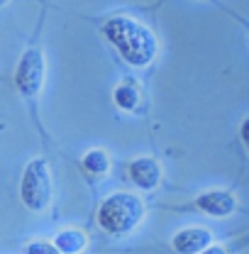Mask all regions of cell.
Masks as SVG:
<instances>
[{"label": "cell", "mask_w": 249, "mask_h": 254, "mask_svg": "<svg viewBox=\"0 0 249 254\" xmlns=\"http://www.w3.org/2000/svg\"><path fill=\"white\" fill-rule=\"evenodd\" d=\"M213 245V235L205 227H188L174 237V250L179 254H200Z\"/></svg>", "instance_id": "obj_5"}, {"label": "cell", "mask_w": 249, "mask_h": 254, "mask_svg": "<svg viewBox=\"0 0 249 254\" xmlns=\"http://www.w3.org/2000/svg\"><path fill=\"white\" fill-rule=\"evenodd\" d=\"M144 218V205L132 193H115L110 195L98 213V222L108 232H129Z\"/></svg>", "instance_id": "obj_2"}, {"label": "cell", "mask_w": 249, "mask_h": 254, "mask_svg": "<svg viewBox=\"0 0 249 254\" xmlns=\"http://www.w3.org/2000/svg\"><path fill=\"white\" fill-rule=\"evenodd\" d=\"M129 179L139 186V189H154L161 179V169L154 159H137L129 166Z\"/></svg>", "instance_id": "obj_7"}, {"label": "cell", "mask_w": 249, "mask_h": 254, "mask_svg": "<svg viewBox=\"0 0 249 254\" xmlns=\"http://www.w3.org/2000/svg\"><path fill=\"white\" fill-rule=\"evenodd\" d=\"M22 203L30 210H44L52 200V174L49 164L44 159H34L27 164L22 174V186H20Z\"/></svg>", "instance_id": "obj_3"}, {"label": "cell", "mask_w": 249, "mask_h": 254, "mask_svg": "<svg viewBox=\"0 0 249 254\" xmlns=\"http://www.w3.org/2000/svg\"><path fill=\"white\" fill-rule=\"evenodd\" d=\"M115 100H118V105L124 108V110H134V108H137V100H139L137 86H132V83H123V86L115 91Z\"/></svg>", "instance_id": "obj_10"}, {"label": "cell", "mask_w": 249, "mask_h": 254, "mask_svg": "<svg viewBox=\"0 0 249 254\" xmlns=\"http://www.w3.org/2000/svg\"><path fill=\"white\" fill-rule=\"evenodd\" d=\"M105 37L118 47V52L124 57V62H129L132 66H144V64L152 62L156 54L154 34L134 20L115 17V20L105 22Z\"/></svg>", "instance_id": "obj_1"}, {"label": "cell", "mask_w": 249, "mask_h": 254, "mask_svg": "<svg viewBox=\"0 0 249 254\" xmlns=\"http://www.w3.org/2000/svg\"><path fill=\"white\" fill-rule=\"evenodd\" d=\"M83 166H86V171H91L95 176H103L110 169V159H108V154L103 149H93V152H88L83 157Z\"/></svg>", "instance_id": "obj_9"}, {"label": "cell", "mask_w": 249, "mask_h": 254, "mask_svg": "<svg viewBox=\"0 0 249 254\" xmlns=\"http://www.w3.org/2000/svg\"><path fill=\"white\" fill-rule=\"evenodd\" d=\"M242 139H245V147H247V152H249V118L245 120V125H242Z\"/></svg>", "instance_id": "obj_12"}, {"label": "cell", "mask_w": 249, "mask_h": 254, "mask_svg": "<svg viewBox=\"0 0 249 254\" xmlns=\"http://www.w3.org/2000/svg\"><path fill=\"white\" fill-rule=\"evenodd\" d=\"M5 2H10V0H0V5H5Z\"/></svg>", "instance_id": "obj_14"}, {"label": "cell", "mask_w": 249, "mask_h": 254, "mask_svg": "<svg viewBox=\"0 0 249 254\" xmlns=\"http://www.w3.org/2000/svg\"><path fill=\"white\" fill-rule=\"evenodd\" d=\"M195 205H198L203 213H208V215L225 218V215H230V213L235 210V198H232L230 193H225V190H208V193H203V195L195 200Z\"/></svg>", "instance_id": "obj_6"}, {"label": "cell", "mask_w": 249, "mask_h": 254, "mask_svg": "<svg viewBox=\"0 0 249 254\" xmlns=\"http://www.w3.org/2000/svg\"><path fill=\"white\" fill-rule=\"evenodd\" d=\"M54 245L62 254H78L81 250H86V235L81 230H63L57 235Z\"/></svg>", "instance_id": "obj_8"}, {"label": "cell", "mask_w": 249, "mask_h": 254, "mask_svg": "<svg viewBox=\"0 0 249 254\" xmlns=\"http://www.w3.org/2000/svg\"><path fill=\"white\" fill-rule=\"evenodd\" d=\"M27 254H62L57 250V245H49V242H32L27 245Z\"/></svg>", "instance_id": "obj_11"}, {"label": "cell", "mask_w": 249, "mask_h": 254, "mask_svg": "<svg viewBox=\"0 0 249 254\" xmlns=\"http://www.w3.org/2000/svg\"><path fill=\"white\" fill-rule=\"evenodd\" d=\"M15 83H17V91L25 98H34L42 91V83H44V57H42L39 49H27L22 54V59L17 64Z\"/></svg>", "instance_id": "obj_4"}, {"label": "cell", "mask_w": 249, "mask_h": 254, "mask_svg": "<svg viewBox=\"0 0 249 254\" xmlns=\"http://www.w3.org/2000/svg\"><path fill=\"white\" fill-rule=\"evenodd\" d=\"M200 254H227V252H225L222 247H208L205 252H200Z\"/></svg>", "instance_id": "obj_13"}]
</instances>
